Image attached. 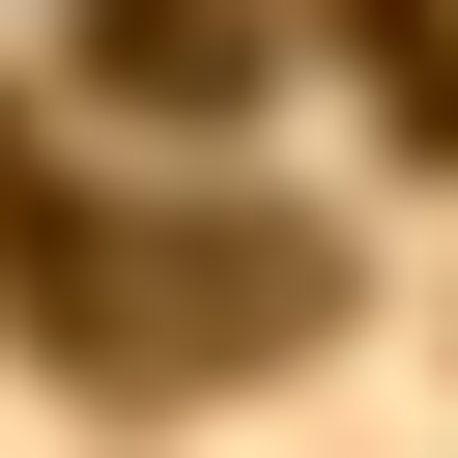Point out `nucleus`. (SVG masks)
Wrapping results in <instances>:
<instances>
[{"instance_id": "7ed1b4c3", "label": "nucleus", "mask_w": 458, "mask_h": 458, "mask_svg": "<svg viewBox=\"0 0 458 458\" xmlns=\"http://www.w3.org/2000/svg\"><path fill=\"white\" fill-rule=\"evenodd\" d=\"M344 57H372V114H401V143H458V0H344Z\"/></svg>"}, {"instance_id": "f03ea898", "label": "nucleus", "mask_w": 458, "mask_h": 458, "mask_svg": "<svg viewBox=\"0 0 458 458\" xmlns=\"http://www.w3.org/2000/svg\"><path fill=\"white\" fill-rule=\"evenodd\" d=\"M57 57H86L114 114H258V57H286V0H57Z\"/></svg>"}, {"instance_id": "f257e3e1", "label": "nucleus", "mask_w": 458, "mask_h": 458, "mask_svg": "<svg viewBox=\"0 0 458 458\" xmlns=\"http://www.w3.org/2000/svg\"><path fill=\"white\" fill-rule=\"evenodd\" d=\"M0 286H29L86 372H143V401H172V372H286V344L344 315L315 229H229V200H57L29 143H0Z\"/></svg>"}]
</instances>
